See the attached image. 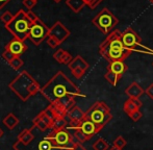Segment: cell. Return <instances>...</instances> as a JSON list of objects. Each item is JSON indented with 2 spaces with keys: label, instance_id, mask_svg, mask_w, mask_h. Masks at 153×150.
I'll use <instances>...</instances> for the list:
<instances>
[{
  "label": "cell",
  "instance_id": "1",
  "mask_svg": "<svg viewBox=\"0 0 153 150\" xmlns=\"http://www.w3.org/2000/svg\"><path fill=\"white\" fill-rule=\"evenodd\" d=\"M40 93L50 103L59 102L68 110V112L76 105L75 99L77 97H87L62 71H59L53 75L48 82L41 88Z\"/></svg>",
  "mask_w": 153,
  "mask_h": 150
},
{
  "label": "cell",
  "instance_id": "2",
  "mask_svg": "<svg viewBox=\"0 0 153 150\" xmlns=\"http://www.w3.org/2000/svg\"><path fill=\"white\" fill-rule=\"evenodd\" d=\"M122 33L114 29L107 35L106 39L99 45V53L108 63L111 62H124L132 51L124 46L121 39Z\"/></svg>",
  "mask_w": 153,
  "mask_h": 150
},
{
  "label": "cell",
  "instance_id": "3",
  "mask_svg": "<svg viewBox=\"0 0 153 150\" xmlns=\"http://www.w3.org/2000/svg\"><path fill=\"white\" fill-rule=\"evenodd\" d=\"M8 87L22 101H27L29 98L41 91L38 81L25 70L20 72L16 78L13 79Z\"/></svg>",
  "mask_w": 153,
  "mask_h": 150
},
{
  "label": "cell",
  "instance_id": "4",
  "mask_svg": "<svg viewBox=\"0 0 153 150\" xmlns=\"http://www.w3.org/2000/svg\"><path fill=\"white\" fill-rule=\"evenodd\" d=\"M31 26L32 22L28 19L26 12L20 10L15 15L12 22L5 25V28L10 31V33H12V36H14L15 39L25 41L26 39H28Z\"/></svg>",
  "mask_w": 153,
  "mask_h": 150
},
{
  "label": "cell",
  "instance_id": "5",
  "mask_svg": "<svg viewBox=\"0 0 153 150\" xmlns=\"http://www.w3.org/2000/svg\"><path fill=\"white\" fill-rule=\"evenodd\" d=\"M85 119L92 121L100 131L113 119V115L105 102L97 101L85 112Z\"/></svg>",
  "mask_w": 153,
  "mask_h": 150
},
{
  "label": "cell",
  "instance_id": "6",
  "mask_svg": "<svg viewBox=\"0 0 153 150\" xmlns=\"http://www.w3.org/2000/svg\"><path fill=\"white\" fill-rule=\"evenodd\" d=\"M121 39H122V42H123V44H124V46L126 47L127 49H129L130 51H137V52L153 55L152 49L145 46V45L142 43V39L140 38V36L137 35L131 27H128V28H126L123 31Z\"/></svg>",
  "mask_w": 153,
  "mask_h": 150
},
{
  "label": "cell",
  "instance_id": "7",
  "mask_svg": "<svg viewBox=\"0 0 153 150\" xmlns=\"http://www.w3.org/2000/svg\"><path fill=\"white\" fill-rule=\"evenodd\" d=\"M92 23L103 33L108 35L115 29L116 25L119 23V20L108 8L104 7L94 17Z\"/></svg>",
  "mask_w": 153,
  "mask_h": 150
},
{
  "label": "cell",
  "instance_id": "8",
  "mask_svg": "<svg viewBox=\"0 0 153 150\" xmlns=\"http://www.w3.org/2000/svg\"><path fill=\"white\" fill-rule=\"evenodd\" d=\"M13 148L15 150H68L57 146L49 137V134L45 136L38 142H34L33 140L28 145H19L17 143H14Z\"/></svg>",
  "mask_w": 153,
  "mask_h": 150
},
{
  "label": "cell",
  "instance_id": "9",
  "mask_svg": "<svg viewBox=\"0 0 153 150\" xmlns=\"http://www.w3.org/2000/svg\"><path fill=\"white\" fill-rule=\"evenodd\" d=\"M49 35V28L42 20L38 19L36 22L32 23V26L29 31L28 39L34 45H40L45 41Z\"/></svg>",
  "mask_w": 153,
  "mask_h": 150
},
{
  "label": "cell",
  "instance_id": "10",
  "mask_svg": "<svg viewBox=\"0 0 153 150\" xmlns=\"http://www.w3.org/2000/svg\"><path fill=\"white\" fill-rule=\"evenodd\" d=\"M49 137L52 139V141L57 146L64 149H71L77 142V141H75L74 136H72L67 129L57 130V131L51 130Z\"/></svg>",
  "mask_w": 153,
  "mask_h": 150
},
{
  "label": "cell",
  "instance_id": "11",
  "mask_svg": "<svg viewBox=\"0 0 153 150\" xmlns=\"http://www.w3.org/2000/svg\"><path fill=\"white\" fill-rule=\"evenodd\" d=\"M68 67L75 78L80 79L85 75V71L89 69L90 65L81 55H77V56L73 57L72 62L69 64Z\"/></svg>",
  "mask_w": 153,
  "mask_h": 150
},
{
  "label": "cell",
  "instance_id": "12",
  "mask_svg": "<svg viewBox=\"0 0 153 150\" xmlns=\"http://www.w3.org/2000/svg\"><path fill=\"white\" fill-rule=\"evenodd\" d=\"M70 30L65 26L64 24L61 22V21H56L52 26L49 28V37L54 38L57 42L59 43V45L62 44V42L67 40L70 36Z\"/></svg>",
  "mask_w": 153,
  "mask_h": 150
},
{
  "label": "cell",
  "instance_id": "13",
  "mask_svg": "<svg viewBox=\"0 0 153 150\" xmlns=\"http://www.w3.org/2000/svg\"><path fill=\"white\" fill-rule=\"evenodd\" d=\"M6 50H10L15 56H21L25 51L27 50V45L24 43V41L18 40V39H13L5 47Z\"/></svg>",
  "mask_w": 153,
  "mask_h": 150
},
{
  "label": "cell",
  "instance_id": "14",
  "mask_svg": "<svg viewBox=\"0 0 153 150\" xmlns=\"http://www.w3.org/2000/svg\"><path fill=\"white\" fill-rule=\"evenodd\" d=\"M76 128H79V129L82 130V131L85 132V134H87V136L89 137L90 139H91L92 137H94L96 134H98V132H99L97 126L95 125V124L93 123L92 121H90V120H88V119L83 120V121L81 122V123L79 124V125L77 126Z\"/></svg>",
  "mask_w": 153,
  "mask_h": 150
},
{
  "label": "cell",
  "instance_id": "15",
  "mask_svg": "<svg viewBox=\"0 0 153 150\" xmlns=\"http://www.w3.org/2000/svg\"><path fill=\"white\" fill-rule=\"evenodd\" d=\"M34 134H32L31 128H26V129L22 130V131L19 134L18 139L15 143L19 145H28L29 143H31L34 140Z\"/></svg>",
  "mask_w": 153,
  "mask_h": 150
},
{
  "label": "cell",
  "instance_id": "16",
  "mask_svg": "<svg viewBox=\"0 0 153 150\" xmlns=\"http://www.w3.org/2000/svg\"><path fill=\"white\" fill-rule=\"evenodd\" d=\"M144 93H145L144 89L137 82L130 83V85L127 87L126 90H125V94L129 98H140Z\"/></svg>",
  "mask_w": 153,
  "mask_h": 150
},
{
  "label": "cell",
  "instance_id": "17",
  "mask_svg": "<svg viewBox=\"0 0 153 150\" xmlns=\"http://www.w3.org/2000/svg\"><path fill=\"white\" fill-rule=\"evenodd\" d=\"M127 69L128 67L124 62H111L107 67V71H111L117 75H120V76H122L127 71Z\"/></svg>",
  "mask_w": 153,
  "mask_h": 150
},
{
  "label": "cell",
  "instance_id": "18",
  "mask_svg": "<svg viewBox=\"0 0 153 150\" xmlns=\"http://www.w3.org/2000/svg\"><path fill=\"white\" fill-rule=\"evenodd\" d=\"M2 122H3V124L8 128V129L13 130V129H15V127L18 125L20 121H19L18 117H17L15 114L10 113V114H7V115H6L5 117L3 118Z\"/></svg>",
  "mask_w": 153,
  "mask_h": 150
},
{
  "label": "cell",
  "instance_id": "19",
  "mask_svg": "<svg viewBox=\"0 0 153 150\" xmlns=\"http://www.w3.org/2000/svg\"><path fill=\"white\" fill-rule=\"evenodd\" d=\"M66 4L76 14H78L85 6V3L83 0H66Z\"/></svg>",
  "mask_w": 153,
  "mask_h": 150
},
{
  "label": "cell",
  "instance_id": "20",
  "mask_svg": "<svg viewBox=\"0 0 153 150\" xmlns=\"http://www.w3.org/2000/svg\"><path fill=\"white\" fill-rule=\"evenodd\" d=\"M67 126H68V122L65 118H56L55 120H53V125L51 130L57 131V130L66 129Z\"/></svg>",
  "mask_w": 153,
  "mask_h": 150
},
{
  "label": "cell",
  "instance_id": "21",
  "mask_svg": "<svg viewBox=\"0 0 153 150\" xmlns=\"http://www.w3.org/2000/svg\"><path fill=\"white\" fill-rule=\"evenodd\" d=\"M123 110H124V112L126 113L127 115L130 116L131 114L134 113L135 111L140 110V108H137L134 103H133V101H132V99H131V98H128V99L125 101L124 106H123Z\"/></svg>",
  "mask_w": 153,
  "mask_h": 150
},
{
  "label": "cell",
  "instance_id": "22",
  "mask_svg": "<svg viewBox=\"0 0 153 150\" xmlns=\"http://www.w3.org/2000/svg\"><path fill=\"white\" fill-rule=\"evenodd\" d=\"M73 136H74V138H75V140L77 141V142H79V143H85V142H87V141H89L90 140V138L87 136V134H85V132L82 131L81 129H79V128H75V129H73Z\"/></svg>",
  "mask_w": 153,
  "mask_h": 150
},
{
  "label": "cell",
  "instance_id": "23",
  "mask_svg": "<svg viewBox=\"0 0 153 150\" xmlns=\"http://www.w3.org/2000/svg\"><path fill=\"white\" fill-rule=\"evenodd\" d=\"M93 149L94 150H108L109 149V146L107 144V142L102 138H99L93 143L92 145Z\"/></svg>",
  "mask_w": 153,
  "mask_h": 150
},
{
  "label": "cell",
  "instance_id": "24",
  "mask_svg": "<svg viewBox=\"0 0 153 150\" xmlns=\"http://www.w3.org/2000/svg\"><path fill=\"white\" fill-rule=\"evenodd\" d=\"M104 77L111 85H117V83L119 82V80L122 78V76L113 73V72H111V71H107L106 73H105Z\"/></svg>",
  "mask_w": 153,
  "mask_h": 150
},
{
  "label": "cell",
  "instance_id": "25",
  "mask_svg": "<svg viewBox=\"0 0 153 150\" xmlns=\"http://www.w3.org/2000/svg\"><path fill=\"white\" fill-rule=\"evenodd\" d=\"M32 123H33V126L36 128H38L40 131H46L47 129H49L48 125H47L46 123H45L44 121H43L42 119H41L39 116H36V118L33 119V121H32Z\"/></svg>",
  "mask_w": 153,
  "mask_h": 150
},
{
  "label": "cell",
  "instance_id": "26",
  "mask_svg": "<svg viewBox=\"0 0 153 150\" xmlns=\"http://www.w3.org/2000/svg\"><path fill=\"white\" fill-rule=\"evenodd\" d=\"M8 65H10L14 70L18 71V70L21 69V67H23V65H24V62H23V59H21L20 56H15L14 59H13L12 61L8 63Z\"/></svg>",
  "mask_w": 153,
  "mask_h": 150
},
{
  "label": "cell",
  "instance_id": "27",
  "mask_svg": "<svg viewBox=\"0 0 153 150\" xmlns=\"http://www.w3.org/2000/svg\"><path fill=\"white\" fill-rule=\"evenodd\" d=\"M14 17L15 16L12 14V13L8 12V10H6V12H4L3 14L0 16V19H1V21L4 23V25H7L12 22L13 19H14Z\"/></svg>",
  "mask_w": 153,
  "mask_h": 150
},
{
  "label": "cell",
  "instance_id": "28",
  "mask_svg": "<svg viewBox=\"0 0 153 150\" xmlns=\"http://www.w3.org/2000/svg\"><path fill=\"white\" fill-rule=\"evenodd\" d=\"M126 144H127L126 140H125L122 136H119L114 141V147H116V148H118V149H121V150L126 146Z\"/></svg>",
  "mask_w": 153,
  "mask_h": 150
},
{
  "label": "cell",
  "instance_id": "29",
  "mask_svg": "<svg viewBox=\"0 0 153 150\" xmlns=\"http://www.w3.org/2000/svg\"><path fill=\"white\" fill-rule=\"evenodd\" d=\"M38 116L41 118V119L43 120V121L45 122V123L47 124V125H48V127L50 128V129H51V128H52V125H53V120L51 119V118L49 117V116L47 115V114L45 113L44 111H43V112H41L40 114H39Z\"/></svg>",
  "mask_w": 153,
  "mask_h": 150
},
{
  "label": "cell",
  "instance_id": "30",
  "mask_svg": "<svg viewBox=\"0 0 153 150\" xmlns=\"http://www.w3.org/2000/svg\"><path fill=\"white\" fill-rule=\"evenodd\" d=\"M83 1H85V5L89 6L91 10H94V8H96L103 0H83Z\"/></svg>",
  "mask_w": 153,
  "mask_h": 150
},
{
  "label": "cell",
  "instance_id": "31",
  "mask_svg": "<svg viewBox=\"0 0 153 150\" xmlns=\"http://www.w3.org/2000/svg\"><path fill=\"white\" fill-rule=\"evenodd\" d=\"M65 52H66V50H64V49H59V50L55 51L54 54H53V59H54L57 63L61 64L62 63V56H64Z\"/></svg>",
  "mask_w": 153,
  "mask_h": 150
},
{
  "label": "cell",
  "instance_id": "32",
  "mask_svg": "<svg viewBox=\"0 0 153 150\" xmlns=\"http://www.w3.org/2000/svg\"><path fill=\"white\" fill-rule=\"evenodd\" d=\"M14 57H15V54H13L10 50H6V49L4 50V52L2 53V59H3L6 63H10Z\"/></svg>",
  "mask_w": 153,
  "mask_h": 150
},
{
  "label": "cell",
  "instance_id": "33",
  "mask_svg": "<svg viewBox=\"0 0 153 150\" xmlns=\"http://www.w3.org/2000/svg\"><path fill=\"white\" fill-rule=\"evenodd\" d=\"M45 41H46V43L51 47V48H56L57 46H59V43L57 42V41L55 40L54 38H52V37H49V36H48Z\"/></svg>",
  "mask_w": 153,
  "mask_h": 150
},
{
  "label": "cell",
  "instance_id": "34",
  "mask_svg": "<svg viewBox=\"0 0 153 150\" xmlns=\"http://www.w3.org/2000/svg\"><path fill=\"white\" fill-rule=\"evenodd\" d=\"M142 116H143V114H142V112H141L140 110H137V111H135L134 113L131 114V115L129 116V117L131 118V120H132V121L137 122V121H139V120L142 118Z\"/></svg>",
  "mask_w": 153,
  "mask_h": 150
},
{
  "label": "cell",
  "instance_id": "35",
  "mask_svg": "<svg viewBox=\"0 0 153 150\" xmlns=\"http://www.w3.org/2000/svg\"><path fill=\"white\" fill-rule=\"evenodd\" d=\"M23 4L29 8V10H31V8L36 4V0H23Z\"/></svg>",
  "mask_w": 153,
  "mask_h": 150
},
{
  "label": "cell",
  "instance_id": "36",
  "mask_svg": "<svg viewBox=\"0 0 153 150\" xmlns=\"http://www.w3.org/2000/svg\"><path fill=\"white\" fill-rule=\"evenodd\" d=\"M26 15H27V17H28V19L31 21L32 23L36 22V21L39 19V17L36 16V15L34 14V13L32 12V10H28V12H26Z\"/></svg>",
  "mask_w": 153,
  "mask_h": 150
},
{
  "label": "cell",
  "instance_id": "37",
  "mask_svg": "<svg viewBox=\"0 0 153 150\" xmlns=\"http://www.w3.org/2000/svg\"><path fill=\"white\" fill-rule=\"evenodd\" d=\"M145 94L150 98V99L153 100V83H151V85L145 90Z\"/></svg>",
  "mask_w": 153,
  "mask_h": 150
},
{
  "label": "cell",
  "instance_id": "38",
  "mask_svg": "<svg viewBox=\"0 0 153 150\" xmlns=\"http://www.w3.org/2000/svg\"><path fill=\"white\" fill-rule=\"evenodd\" d=\"M71 150H87V148H85V147H83L81 143L76 142L74 146H73V148L71 149Z\"/></svg>",
  "mask_w": 153,
  "mask_h": 150
},
{
  "label": "cell",
  "instance_id": "39",
  "mask_svg": "<svg viewBox=\"0 0 153 150\" xmlns=\"http://www.w3.org/2000/svg\"><path fill=\"white\" fill-rule=\"evenodd\" d=\"M10 1V0H0V8H2L4 5H6Z\"/></svg>",
  "mask_w": 153,
  "mask_h": 150
},
{
  "label": "cell",
  "instance_id": "40",
  "mask_svg": "<svg viewBox=\"0 0 153 150\" xmlns=\"http://www.w3.org/2000/svg\"><path fill=\"white\" fill-rule=\"evenodd\" d=\"M3 134H4V131L2 130V128L0 127V139H1L2 137H3Z\"/></svg>",
  "mask_w": 153,
  "mask_h": 150
},
{
  "label": "cell",
  "instance_id": "41",
  "mask_svg": "<svg viewBox=\"0 0 153 150\" xmlns=\"http://www.w3.org/2000/svg\"><path fill=\"white\" fill-rule=\"evenodd\" d=\"M108 150H121V149H118V148H116V147H111V148H109Z\"/></svg>",
  "mask_w": 153,
  "mask_h": 150
},
{
  "label": "cell",
  "instance_id": "42",
  "mask_svg": "<svg viewBox=\"0 0 153 150\" xmlns=\"http://www.w3.org/2000/svg\"><path fill=\"white\" fill-rule=\"evenodd\" d=\"M53 1H54V2H56V3H59V2H61L62 0H53Z\"/></svg>",
  "mask_w": 153,
  "mask_h": 150
},
{
  "label": "cell",
  "instance_id": "43",
  "mask_svg": "<svg viewBox=\"0 0 153 150\" xmlns=\"http://www.w3.org/2000/svg\"><path fill=\"white\" fill-rule=\"evenodd\" d=\"M149 1L151 2V3H153V0H149Z\"/></svg>",
  "mask_w": 153,
  "mask_h": 150
},
{
  "label": "cell",
  "instance_id": "44",
  "mask_svg": "<svg viewBox=\"0 0 153 150\" xmlns=\"http://www.w3.org/2000/svg\"><path fill=\"white\" fill-rule=\"evenodd\" d=\"M152 65H153V63H152Z\"/></svg>",
  "mask_w": 153,
  "mask_h": 150
},
{
  "label": "cell",
  "instance_id": "45",
  "mask_svg": "<svg viewBox=\"0 0 153 150\" xmlns=\"http://www.w3.org/2000/svg\"><path fill=\"white\" fill-rule=\"evenodd\" d=\"M36 1H38V0H36Z\"/></svg>",
  "mask_w": 153,
  "mask_h": 150
}]
</instances>
